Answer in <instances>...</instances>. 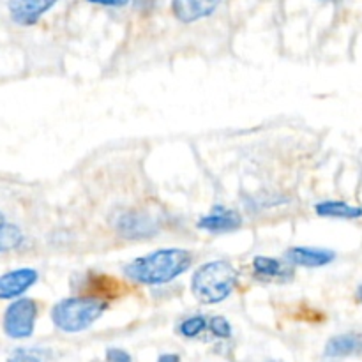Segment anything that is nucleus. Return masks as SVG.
Instances as JSON below:
<instances>
[{"label": "nucleus", "instance_id": "obj_1", "mask_svg": "<svg viewBox=\"0 0 362 362\" xmlns=\"http://www.w3.org/2000/svg\"><path fill=\"white\" fill-rule=\"evenodd\" d=\"M191 262L193 257L186 250H159L131 262L126 267V276L141 285H165L184 274L191 267Z\"/></svg>", "mask_w": 362, "mask_h": 362}, {"label": "nucleus", "instance_id": "obj_2", "mask_svg": "<svg viewBox=\"0 0 362 362\" xmlns=\"http://www.w3.org/2000/svg\"><path fill=\"white\" fill-rule=\"evenodd\" d=\"M237 285V271L228 262L216 260L202 265L193 276L191 290L204 304H218L233 292Z\"/></svg>", "mask_w": 362, "mask_h": 362}, {"label": "nucleus", "instance_id": "obj_3", "mask_svg": "<svg viewBox=\"0 0 362 362\" xmlns=\"http://www.w3.org/2000/svg\"><path fill=\"white\" fill-rule=\"evenodd\" d=\"M108 308L105 300L95 297H71L64 299L52 310V320L60 331L81 332L90 327Z\"/></svg>", "mask_w": 362, "mask_h": 362}, {"label": "nucleus", "instance_id": "obj_4", "mask_svg": "<svg viewBox=\"0 0 362 362\" xmlns=\"http://www.w3.org/2000/svg\"><path fill=\"white\" fill-rule=\"evenodd\" d=\"M37 318V304L32 299H18L4 315V331L13 339H25L32 336Z\"/></svg>", "mask_w": 362, "mask_h": 362}, {"label": "nucleus", "instance_id": "obj_5", "mask_svg": "<svg viewBox=\"0 0 362 362\" xmlns=\"http://www.w3.org/2000/svg\"><path fill=\"white\" fill-rule=\"evenodd\" d=\"M59 0H9V14L14 23L34 25L39 18L52 9Z\"/></svg>", "mask_w": 362, "mask_h": 362}, {"label": "nucleus", "instance_id": "obj_6", "mask_svg": "<svg viewBox=\"0 0 362 362\" xmlns=\"http://www.w3.org/2000/svg\"><path fill=\"white\" fill-rule=\"evenodd\" d=\"M37 281V272L34 269H16L0 276V299H14L27 292Z\"/></svg>", "mask_w": 362, "mask_h": 362}, {"label": "nucleus", "instance_id": "obj_7", "mask_svg": "<svg viewBox=\"0 0 362 362\" xmlns=\"http://www.w3.org/2000/svg\"><path fill=\"white\" fill-rule=\"evenodd\" d=\"M223 0H173L172 11L182 23H193L205 16H211Z\"/></svg>", "mask_w": 362, "mask_h": 362}, {"label": "nucleus", "instance_id": "obj_8", "mask_svg": "<svg viewBox=\"0 0 362 362\" xmlns=\"http://www.w3.org/2000/svg\"><path fill=\"white\" fill-rule=\"evenodd\" d=\"M334 251L320 250V247H292L286 251V260L299 267H324L334 262Z\"/></svg>", "mask_w": 362, "mask_h": 362}, {"label": "nucleus", "instance_id": "obj_9", "mask_svg": "<svg viewBox=\"0 0 362 362\" xmlns=\"http://www.w3.org/2000/svg\"><path fill=\"white\" fill-rule=\"evenodd\" d=\"M117 230L127 239H144L156 232L154 221L141 212H126L117 221Z\"/></svg>", "mask_w": 362, "mask_h": 362}, {"label": "nucleus", "instance_id": "obj_10", "mask_svg": "<svg viewBox=\"0 0 362 362\" xmlns=\"http://www.w3.org/2000/svg\"><path fill=\"white\" fill-rule=\"evenodd\" d=\"M362 354V332H346L334 336L325 345V356L338 359V357H352Z\"/></svg>", "mask_w": 362, "mask_h": 362}, {"label": "nucleus", "instance_id": "obj_11", "mask_svg": "<svg viewBox=\"0 0 362 362\" xmlns=\"http://www.w3.org/2000/svg\"><path fill=\"white\" fill-rule=\"evenodd\" d=\"M240 216L235 211L230 209L216 207L211 216H205L198 221V228L207 230V232L221 233V232H232V230L239 228L240 226Z\"/></svg>", "mask_w": 362, "mask_h": 362}, {"label": "nucleus", "instance_id": "obj_12", "mask_svg": "<svg viewBox=\"0 0 362 362\" xmlns=\"http://www.w3.org/2000/svg\"><path fill=\"white\" fill-rule=\"evenodd\" d=\"M253 271L258 278L262 279H290L292 271L286 265H283L279 260L269 257H257L253 260Z\"/></svg>", "mask_w": 362, "mask_h": 362}, {"label": "nucleus", "instance_id": "obj_13", "mask_svg": "<svg viewBox=\"0 0 362 362\" xmlns=\"http://www.w3.org/2000/svg\"><path fill=\"white\" fill-rule=\"evenodd\" d=\"M317 214L322 218H339V219H357L362 216L361 207L345 204V202H322L317 207Z\"/></svg>", "mask_w": 362, "mask_h": 362}, {"label": "nucleus", "instance_id": "obj_14", "mask_svg": "<svg viewBox=\"0 0 362 362\" xmlns=\"http://www.w3.org/2000/svg\"><path fill=\"white\" fill-rule=\"evenodd\" d=\"M23 240V233L20 232V228L14 225H0V253L4 251H11L14 247H18Z\"/></svg>", "mask_w": 362, "mask_h": 362}, {"label": "nucleus", "instance_id": "obj_15", "mask_svg": "<svg viewBox=\"0 0 362 362\" xmlns=\"http://www.w3.org/2000/svg\"><path fill=\"white\" fill-rule=\"evenodd\" d=\"M207 327V320L204 317H191L180 324V334L186 338H197L200 332L205 331Z\"/></svg>", "mask_w": 362, "mask_h": 362}, {"label": "nucleus", "instance_id": "obj_16", "mask_svg": "<svg viewBox=\"0 0 362 362\" xmlns=\"http://www.w3.org/2000/svg\"><path fill=\"white\" fill-rule=\"evenodd\" d=\"M46 354L37 349H18L7 362H46Z\"/></svg>", "mask_w": 362, "mask_h": 362}, {"label": "nucleus", "instance_id": "obj_17", "mask_svg": "<svg viewBox=\"0 0 362 362\" xmlns=\"http://www.w3.org/2000/svg\"><path fill=\"white\" fill-rule=\"evenodd\" d=\"M209 329H211V332L216 336V338L228 339L230 336H232V325H230L228 320L223 317L211 318V322H209Z\"/></svg>", "mask_w": 362, "mask_h": 362}, {"label": "nucleus", "instance_id": "obj_18", "mask_svg": "<svg viewBox=\"0 0 362 362\" xmlns=\"http://www.w3.org/2000/svg\"><path fill=\"white\" fill-rule=\"evenodd\" d=\"M106 361L108 362H133L129 354L120 349H108L106 350Z\"/></svg>", "mask_w": 362, "mask_h": 362}, {"label": "nucleus", "instance_id": "obj_19", "mask_svg": "<svg viewBox=\"0 0 362 362\" xmlns=\"http://www.w3.org/2000/svg\"><path fill=\"white\" fill-rule=\"evenodd\" d=\"M87 2L99 4V6H106V7H122L126 6L129 0H87Z\"/></svg>", "mask_w": 362, "mask_h": 362}, {"label": "nucleus", "instance_id": "obj_20", "mask_svg": "<svg viewBox=\"0 0 362 362\" xmlns=\"http://www.w3.org/2000/svg\"><path fill=\"white\" fill-rule=\"evenodd\" d=\"M134 4H136V9L151 11V9H154L156 4H158V0H134Z\"/></svg>", "mask_w": 362, "mask_h": 362}, {"label": "nucleus", "instance_id": "obj_21", "mask_svg": "<svg viewBox=\"0 0 362 362\" xmlns=\"http://www.w3.org/2000/svg\"><path fill=\"white\" fill-rule=\"evenodd\" d=\"M158 362H180V357L177 354H163Z\"/></svg>", "mask_w": 362, "mask_h": 362}, {"label": "nucleus", "instance_id": "obj_22", "mask_svg": "<svg viewBox=\"0 0 362 362\" xmlns=\"http://www.w3.org/2000/svg\"><path fill=\"white\" fill-rule=\"evenodd\" d=\"M357 296H359V300L362 303V285L359 286V290H357Z\"/></svg>", "mask_w": 362, "mask_h": 362}, {"label": "nucleus", "instance_id": "obj_23", "mask_svg": "<svg viewBox=\"0 0 362 362\" xmlns=\"http://www.w3.org/2000/svg\"><path fill=\"white\" fill-rule=\"evenodd\" d=\"M0 225H4V216L0 214Z\"/></svg>", "mask_w": 362, "mask_h": 362}, {"label": "nucleus", "instance_id": "obj_24", "mask_svg": "<svg viewBox=\"0 0 362 362\" xmlns=\"http://www.w3.org/2000/svg\"><path fill=\"white\" fill-rule=\"evenodd\" d=\"M271 362H276V361H271Z\"/></svg>", "mask_w": 362, "mask_h": 362}]
</instances>
